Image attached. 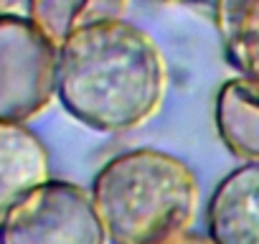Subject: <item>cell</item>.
<instances>
[{"label":"cell","mask_w":259,"mask_h":244,"mask_svg":"<svg viewBox=\"0 0 259 244\" xmlns=\"http://www.w3.org/2000/svg\"><path fill=\"white\" fill-rule=\"evenodd\" d=\"M165 59L155 41L124 18L74 31L59 46L56 97L99 133L140 128L163 104Z\"/></svg>","instance_id":"cell-1"},{"label":"cell","mask_w":259,"mask_h":244,"mask_svg":"<svg viewBox=\"0 0 259 244\" xmlns=\"http://www.w3.org/2000/svg\"><path fill=\"white\" fill-rule=\"evenodd\" d=\"M92 193L71 181H44L0 221V244H107Z\"/></svg>","instance_id":"cell-3"},{"label":"cell","mask_w":259,"mask_h":244,"mask_svg":"<svg viewBox=\"0 0 259 244\" xmlns=\"http://www.w3.org/2000/svg\"><path fill=\"white\" fill-rule=\"evenodd\" d=\"M170 244H216V241L211 236H203V234H196V231H186L183 236H178Z\"/></svg>","instance_id":"cell-10"},{"label":"cell","mask_w":259,"mask_h":244,"mask_svg":"<svg viewBox=\"0 0 259 244\" xmlns=\"http://www.w3.org/2000/svg\"><path fill=\"white\" fill-rule=\"evenodd\" d=\"M127 8L130 0H28V18L59 49L74 31L124 18Z\"/></svg>","instance_id":"cell-8"},{"label":"cell","mask_w":259,"mask_h":244,"mask_svg":"<svg viewBox=\"0 0 259 244\" xmlns=\"http://www.w3.org/2000/svg\"><path fill=\"white\" fill-rule=\"evenodd\" d=\"M213 18L231 66L259 79V0H213Z\"/></svg>","instance_id":"cell-9"},{"label":"cell","mask_w":259,"mask_h":244,"mask_svg":"<svg viewBox=\"0 0 259 244\" xmlns=\"http://www.w3.org/2000/svg\"><path fill=\"white\" fill-rule=\"evenodd\" d=\"M92 201L112 244H170L191 231L198 183L181 158L138 148L99 168Z\"/></svg>","instance_id":"cell-2"},{"label":"cell","mask_w":259,"mask_h":244,"mask_svg":"<svg viewBox=\"0 0 259 244\" xmlns=\"http://www.w3.org/2000/svg\"><path fill=\"white\" fill-rule=\"evenodd\" d=\"M216 130L241 160L259 163V79H229L216 94Z\"/></svg>","instance_id":"cell-7"},{"label":"cell","mask_w":259,"mask_h":244,"mask_svg":"<svg viewBox=\"0 0 259 244\" xmlns=\"http://www.w3.org/2000/svg\"><path fill=\"white\" fill-rule=\"evenodd\" d=\"M59 49L21 16H0V119L28 122L56 97Z\"/></svg>","instance_id":"cell-4"},{"label":"cell","mask_w":259,"mask_h":244,"mask_svg":"<svg viewBox=\"0 0 259 244\" xmlns=\"http://www.w3.org/2000/svg\"><path fill=\"white\" fill-rule=\"evenodd\" d=\"M49 181V150L23 122L0 119V221L28 191Z\"/></svg>","instance_id":"cell-6"},{"label":"cell","mask_w":259,"mask_h":244,"mask_svg":"<svg viewBox=\"0 0 259 244\" xmlns=\"http://www.w3.org/2000/svg\"><path fill=\"white\" fill-rule=\"evenodd\" d=\"M206 224L216 244H259V163H241L216 183Z\"/></svg>","instance_id":"cell-5"}]
</instances>
